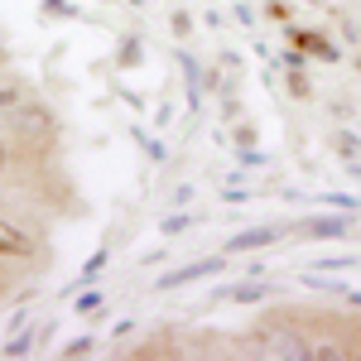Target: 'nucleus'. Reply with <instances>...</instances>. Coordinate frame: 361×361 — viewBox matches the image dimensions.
Here are the masks:
<instances>
[{"label": "nucleus", "mask_w": 361, "mask_h": 361, "mask_svg": "<svg viewBox=\"0 0 361 361\" xmlns=\"http://www.w3.org/2000/svg\"><path fill=\"white\" fill-rule=\"evenodd\" d=\"M260 347H265V357H289V361H308L313 357V347H308L299 333H284V328H265L260 333Z\"/></svg>", "instance_id": "f257e3e1"}, {"label": "nucleus", "mask_w": 361, "mask_h": 361, "mask_svg": "<svg viewBox=\"0 0 361 361\" xmlns=\"http://www.w3.org/2000/svg\"><path fill=\"white\" fill-rule=\"evenodd\" d=\"M222 270H226L222 255H212V260H193V265H178L173 275H159V279H154V289H183V284H193V279L222 275Z\"/></svg>", "instance_id": "f03ea898"}, {"label": "nucleus", "mask_w": 361, "mask_h": 361, "mask_svg": "<svg viewBox=\"0 0 361 361\" xmlns=\"http://www.w3.org/2000/svg\"><path fill=\"white\" fill-rule=\"evenodd\" d=\"M279 241V226H250V231H241V236H231L226 241V255H246V250H265Z\"/></svg>", "instance_id": "7ed1b4c3"}, {"label": "nucleus", "mask_w": 361, "mask_h": 361, "mask_svg": "<svg viewBox=\"0 0 361 361\" xmlns=\"http://www.w3.org/2000/svg\"><path fill=\"white\" fill-rule=\"evenodd\" d=\"M347 217H352V212H347ZM347 217H308L304 236H313V241H337V236H347Z\"/></svg>", "instance_id": "20e7f679"}, {"label": "nucleus", "mask_w": 361, "mask_h": 361, "mask_svg": "<svg viewBox=\"0 0 361 361\" xmlns=\"http://www.w3.org/2000/svg\"><path fill=\"white\" fill-rule=\"evenodd\" d=\"M289 44L299 49V54H318V58H328V63H337V49L328 44V39H318V34H304V29H289Z\"/></svg>", "instance_id": "39448f33"}, {"label": "nucleus", "mask_w": 361, "mask_h": 361, "mask_svg": "<svg viewBox=\"0 0 361 361\" xmlns=\"http://www.w3.org/2000/svg\"><path fill=\"white\" fill-rule=\"evenodd\" d=\"M0 250H5V255H29L34 241H29L25 231H15L10 222H0Z\"/></svg>", "instance_id": "423d86ee"}, {"label": "nucleus", "mask_w": 361, "mask_h": 361, "mask_svg": "<svg viewBox=\"0 0 361 361\" xmlns=\"http://www.w3.org/2000/svg\"><path fill=\"white\" fill-rule=\"evenodd\" d=\"M236 304H260V299H270V279H255V284H236V289H226Z\"/></svg>", "instance_id": "0eeeda50"}, {"label": "nucleus", "mask_w": 361, "mask_h": 361, "mask_svg": "<svg viewBox=\"0 0 361 361\" xmlns=\"http://www.w3.org/2000/svg\"><path fill=\"white\" fill-rule=\"evenodd\" d=\"M323 202L333 212H352V217H357V207H361V197H352V193H323Z\"/></svg>", "instance_id": "6e6552de"}, {"label": "nucleus", "mask_w": 361, "mask_h": 361, "mask_svg": "<svg viewBox=\"0 0 361 361\" xmlns=\"http://www.w3.org/2000/svg\"><path fill=\"white\" fill-rule=\"evenodd\" d=\"M102 265H106V250H97L92 260L82 265V275H78V284H92V279H102Z\"/></svg>", "instance_id": "1a4fd4ad"}, {"label": "nucleus", "mask_w": 361, "mask_h": 361, "mask_svg": "<svg viewBox=\"0 0 361 361\" xmlns=\"http://www.w3.org/2000/svg\"><path fill=\"white\" fill-rule=\"evenodd\" d=\"M34 337H39V333H20V337H10V342H5V357H25L29 347H34Z\"/></svg>", "instance_id": "9d476101"}, {"label": "nucleus", "mask_w": 361, "mask_h": 361, "mask_svg": "<svg viewBox=\"0 0 361 361\" xmlns=\"http://www.w3.org/2000/svg\"><path fill=\"white\" fill-rule=\"evenodd\" d=\"M44 10L58 15V20H73V15H78V5H68V0H44Z\"/></svg>", "instance_id": "9b49d317"}, {"label": "nucleus", "mask_w": 361, "mask_h": 361, "mask_svg": "<svg viewBox=\"0 0 361 361\" xmlns=\"http://www.w3.org/2000/svg\"><path fill=\"white\" fill-rule=\"evenodd\" d=\"M289 92H294V97H308V92H313V82H308V78L299 73V68L289 73Z\"/></svg>", "instance_id": "f8f14e48"}, {"label": "nucleus", "mask_w": 361, "mask_h": 361, "mask_svg": "<svg viewBox=\"0 0 361 361\" xmlns=\"http://www.w3.org/2000/svg\"><path fill=\"white\" fill-rule=\"evenodd\" d=\"M87 352H92V337H78V342H68L63 357H87Z\"/></svg>", "instance_id": "ddd939ff"}, {"label": "nucleus", "mask_w": 361, "mask_h": 361, "mask_svg": "<svg viewBox=\"0 0 361 361\" xmlns=\"http://www.w3.org/2000/svg\"><path fill=\"white\" fill-rule=\"evenodd\" d=\"M135 63H140V49H135V39H130V44L121 49V68H135Z\"/></svg>", "instance_id": "4468645a"}, {"label": "nucleus", "mask_w": 361, "mask_h": 361, "mask_svg": "<svg viewBox=\"0 0 361 361\" xmlns=\"http://www.w3.org/2000/svg\"><path fill=\"white\" fill-rule=\"evenodd\" d=\"M313 357H318V361H333V357H347V352H342V347H313Z\"/></svg>", "instance_id": "2eb2a0df"}, {"label": "nucleus", "mask_w": 361, "mask_h": 361, "mask_svg": "<svg viewBox=\"0 0 361 361\" xmlns=\"http://www.w3.org/2000/svg\"><path fill=\"white\" fill-rule=\"evenodd\" d=\"M183 226H193V217H169V222H164V231L173 236V231H183Z\"/></svg>", "instance_id": "dca6fc26"}, {"label": "nucleus", "mask_w": 361, "mask_h": 361, "mask_svg": "<svg viewBox=\"0 0 361 361\" xmlns=\"http://www.w3.org/2000/svg\"><path fill=\"white\" fill-rule=\"evenodd\" d=\"M140 140H145V135H140ZM145 149H149V159H154V164L164 159V145H159V140H145Z\"/></svg>", "instance_id": "f3484780"}, {"label": "nucleus", "mask_w": 361, "mask_h": 361, "mask_svg": "<svg viewBox=\"0 0 361 361\" xmlns=\"http://www.w3.org/2000/svg\"><path fill=\"white\" fill-rule=\"evenodd\" d=\"M97 304H102V294H82V299H78V308H82V313H92Z\"/></svg>", "instance_id": "a211bd4d"}, {"label": "nucleus", "mask_w": 361, "mask_h": 361, "mask_svg": "<svg viewBox=\"0 0 361 361\" xmlns=\"http://www.w3.org/2000/svg\"><path fill=\"white\" fill-rule=\"evenodd\" d=\"M347 173H357V178H361V164H357V159H347Z\"/></svg>", "instance_id": "6ab92c4d"}]
</instances>
